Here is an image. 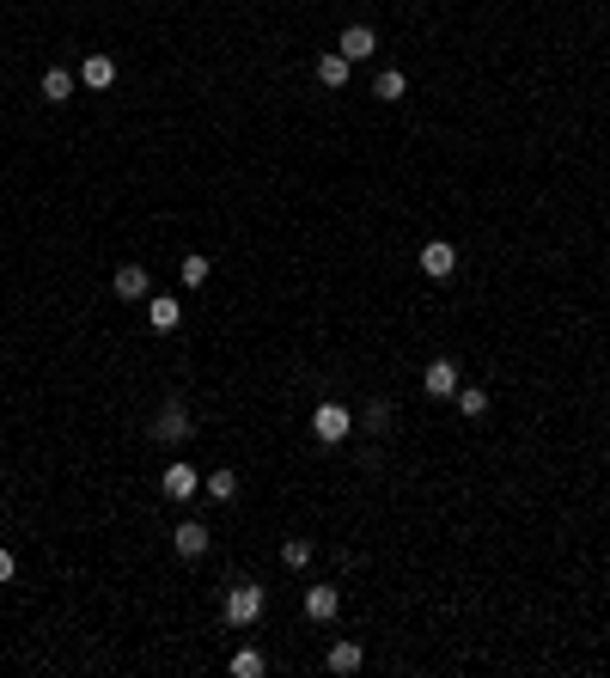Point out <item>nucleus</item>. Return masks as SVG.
<instances>
[{
    "label": "nucleus",
    "mask_w": 610,
    "mask_h": 678,
    "mask_svg": "<svg viewBox=\"0 0 610 678\" xmlns=\"http://www.w3.org/2000/svg\"><path fill=\"white\" fill-rule=\"evenodd\" d=\"M263 605H269L263 587H257V580H239V587L226 593V623H232V630H250V623L263 617Z\"/></svg>",
    "instance_id": "obj_1"
},
{
    "label": "nucleus",
    "mask_w": 610,
    "mask_h": 678,
    "mask_svg": "<svg viewBox=\"0 0 610 678\" xmlns=\"http://www.w3.org/2000/svg\"><path fill=\"white\" fill-rule=\"evenodd\" d=\"M348 434H354L348 404H318V410H311V440H318V447H342Z\"/></svg>",
    "instance_id": "obj_2"
},
{
    "label": "nucleus",
    "mask_w": 610,
    "mask_h": 678,
    "mask_svg": "<svg viewBox=\"0 0 610 678\" xmlns=\"http://www.w3.org/2000/svg\"><path fill=\"white\" fill-rule=\"evenodd\" d=\"M159 495L165 501H196V495H202V471H196V465H165V477H159Z\"/></svg>",
    "instance_id": "obj_3"
},
{
    "label": "nucleus",
    "mask_w": 610,
    "mask_h": 678,
    "mask_svg": "<svg viewBox=\"0 0 610 678\" xmlns=\"http://www.w3.org/2000/svg\"><path fill=\"white\" fill-rule=\"evenodd\" d=\"M153 440H165V447L189 440V410H183L178 397H165V404H159V416H153Z\"/></svg>",
    "instance_id": "obj_4"
},
{
    "label": "nucleus",
    "mask_w": 610,
    "mask_h": 678,
    "mask_svg": "<svg viewBox=\"0 0 610 678\" xmlns=\"http://www.w3.org/2000/svg\"><path fill=\"white\" fill-rule=\"evenodd\" d=\"M147 324H153V336H171L183 324V300L178 293H147Z\"/></svg>",
    "instance_id": "obj_5"
},
{
    "label": "nucleus",
    "mask_w": 610,
    "mask_h": 678,
    "mask_svg": "<svg viewBox=\"0 0 610 678\" xmlns=\"http://www.w3.org/2000/svg\"><path fill=\"white\" fill-rule=\"evenodd\" d=\"M458 361H427V373H422V391L427 397H458Z\"/></svg>",
    "instance_id": "obj_6"
},
{
    "label": "nucleus",
    "mask_w": 610,
    "mask_h": 678,
    "mask_svg": "<svg viewBox=\"0 0 610 678\" xmlns=\"http://www.w3.org/2000/svg\"><path fill=\"white\" fill-rule=\"evenodd\" d=\"M452 269H458V245H446V239H427V245H422V275L446 282Z\"/></svg>",
    "instance_id": "obj_7"
},
{
    "label": "nucleus",
    "mask_w": 610,
    "mask_h": 678,
    "mask_svg": "<svg viewBox=\"0 0 610 678\" xmlns=\"http://www.w3.org/2000/svg\"><path fill=\"white\" fill-rule=\"evenodd\" d=\"M110 293H117V300H147V293H153V282H147L141 263H122L117 275H110Z\"/></svg>",
    "instance_id": "obj_8"
},
{
    "label": "nucleus",
    "mask_w": 610,
    "mask_h": 678,
    "mask_svg": "<svg viewBox=\"0 0 610 678\" xmlns=\"http://www.w3.org/2000/svg\"><path fill=\"white\" fill-rule=\"evenodd\" d=\"M336 49H342L348 62H366V56L379 49V31H372V25H348L342 37H336Z\"/></svg>",
    "instance_id": "obj_9"
},
{
    "label": "nucleus",
    "mask_w": 610,
    "mask_h": 678,
    "mask_svg": "<svg viewBox=\"0 0 610 678\" xmlns=\"http://www.w3.org/2000/svg\"><path fill=\"white\" fill-rule=\"evenodd\" d=\"M336 611H342V593H336V587H305V617H311V623H330Z\"/></svg>",
    "instance_id": "obj_10"
},
{
    "label": "nucleus",
    "mask_w": 610,
    "mask_h": 678,
    "mask_svg": "<svg viewBox=\"0 0 610 678\" xmlns=\"http://www.w3.org/2000/svg\"><path fill=\"white\" fill-rule=\"evenodd\" d=\"M171 544H178V556H189V562H196V556H208V526H202V519H183Z\"/></svg>",
    "instance_id": "obj_11"
},
{
    "label": "nucleus",
    "mask_w": 610,
    "mask_h": 678,
    "mask_svg": "<svg viewBox=\"0 0 610 678\" xmlns=\"http://www.w3.org/2000/svg\"><path fill=\"white\" fill-rule=\"evenodd\" d=\"M80 80L92 86V92H104V86H117V62H110V56H86V62H80Z\"/></svg>",
    "instance_id": "obj_12"
},
{
    "label": "nucleus",
    "mask_w": 610,
    "mask_h": 678,
    "mask_svg": "<svg viewBox=\"0 0 610 678\" xmlns=\"http://www.w3.org/2000/svg\"><path fill=\"white\" fill-rule=\"evenodd\" d=\"M348 67H354V62H348L342 49H330L324 62H318V80H324V86H330V92H336V86H348Z\"/></svg>",
    "instance_id": "obj_13"
},
{
    "label": "nucleus",
    "mask_w": 610,
    "mask_h": 678,
    "mask_svg": "<svg viewBox=\"0 0 610 678\" xmlns=\"http://www.w3.org/2000/svg\"><path fill=\"white\" fill-rule=\"evenodd\" d=\"M361 660H366L361 642H336L330 648V673H361Z\"/></svg>",
    "instance_id": "obj_14"
},
{
    "label": "nucleus",
    "mask_w": 610,
    "mask_h": 678,
    "mask_svg": "<svg viewBox=\"0 0 610 678\" xmlns=\"http://www.w3.org/2000/svg\"><path fill=\"white\" fill-rule=\"evenodd\" d=\"M43 98L67 104V98H74V74H67V67H49V74H43Z\"/></svg>",
    "instance_id": "obj_15"
},
{
    "label": "nucleus",
    "mask_w": 610,
    "mask_h": 678,
    "mask_svg": "<svg viewBox=\"0 0 610 678\" xmlns=\"http://www.w3.org/2000/svg\"><path fill=\"white\" fill-rule=\"evenodd\" d=\"M409 92V80H403V67H385L379 80H372V98H385V104H397Z\"/></svg>",
    "instance_id": "obj_16"
},
{
    "label": "nucleus",
    "mask_w": 610,
    "mask_h": 678,
    "mask_svg": "<svg viewBox=\"0 0 610 678\" xmlns=\"http://www.w3.org/2000/svg\"><path fill=\"white\" fill-rule=\"evenodd\" d=\"M263 673H269L263 648H239V654H232V678H263Z\"/></svg>",
    "instance_id": "obj_17"
},
{
    "label": "nucleus",
    "mask_w": 610,
    "mask_h": 678,
    "mask_svg": "<svg viewBox=\"0 0 610 678\" xmlns=\"http://www.w3.org/2000/svg\"><path fill=\"white\" fill-rule=\"evenodd\" d=\"M202 495H208V501H232V495H239V477H232V471H208Z\"/></svg>",
    "instance_id": "obj_18"
},
{
    "label": "nucleus",
    "mask_w": 610,
    "mask_h": 678,
    "mask_svg": "<svg viewBox=\"0 0 610 678\" xmlns=\"http://www.w3.org/2000/svg\"><path fill=\"white\" fill-rule=\"evenodd\" d=\"M458 410H464V416H488V391L483 385H458Z\"/></svg>",
    "instance_id": "obj_19"
},
{
    "label": "nucleus",
    "mask_w": 610,
    "mask_h": 678,
    "mask_svg": "<svg viewBox=\"0 0 610 678\" xmlns=\"http://www.w3.org/2000/svg\"><path fill=\"white\" fill-rule=\"evenodd\" d=\"M281 562H287V569H305V562H311V538H287Z\"/></svg>",
    "instance_id": "obj_20"
},
{
    "label": "nucleus",
    "mask_w": 610,
    "mask_h": 678,
    "mask_svg": "<svg viewBox=\"0 0 610 678\" xmlns=\"http://www.w3.org/2000/svg\"><path fill=\"white\" fill-rule=\"evenodd\" d=\"M202 282H208V257L189 251V257H183V288H202Z\"/></svg>",
    "instance_id": "obj_21"
},
{
    "label": "nucleus",
    "mask_w": 610,
    "mask_h": 678,
    "mask_svg": "<svg viewBox=\"0 0 610 678\" xmlns=\"http://www.w3.org/2000/svg\"><path fill=\"white\" fill-rule=\"evenodd\" d=\"M366 428L385 434V428H391V404H372V410H366Z\"/></svg>",
    "instance_id": "obj_22"
},
{
    "label": "nucleus",
    "mask_w": 610,
    "mask_h": 678,
    "mask_svg": "<svg viewBox=\"0 0 610 678\" xmlns=\"http://www.w3.org/2000/svg\"><path fill=\"white\" fill-rule=\"evenodd\" d=\"M13 569H19V562H13V550H0V587L13 580Z\"/></svg>",
    "instance_id": "obj_23"
}]
</instances>
